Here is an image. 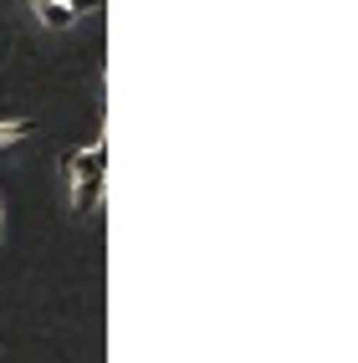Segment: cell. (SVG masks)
Returning a JSON list of instances; mask_svg holds the SVG:
<instances>
[{
    "label": "cell",
    "mask_w": 358,
    "mask_h": 363,
    "mask_svg": "<svg viewBox=\"0 0 358 363\" xmlns=\"http://www.w3.org/2000/svg\"><path fill=\"white\" fill-rule=\"evenodd\" d=\"M62 174L67 179H108V143H87L82 154H67L62 159Z\"/></svg>",
    "instance_id": "obj_1"
},
{
    "label": "cell",
    "mask_w": 358,
    "mask_h": 363,
    "mask_svg": "<svg viewBox=\"0 0 358 363\" xmlns=\"http://www.w3.org/2000/svg\"><path fill=\"white\" fill-rule=\"evenodd\" d=\"M67 200H72V215H92L103 200V179H67Z\"/></svg>",
    "instance_id": "obj_2"
},
{
    "label": "cell",
    "mask_w": 358,
    "mask_h": 363,
    "mask_svg": "<svg viewBox=\"0 0 358 363\" xmlns=\"http://www.w3.org/2000/svg\"><path fill=\"white\" fill-rule=\"evenodd\" d=\"M31 133H36V118H6L0 123V149H11V143L31 138Z\"/></svg>",
    "instance_id": "obj_3"
},
{
    "label": "cell",
    "mask_w": 358,
    "mask_h": 363,
    "mask_svg": "<svg viewBox=\"0 0 358 363\" xmlns=\"http://www.w3.org/2000/svg\"><path fill=\"white\" fill-rule=\"evenodd\" d=\"M72 21H77V16H72V11L62 6V0L41 6V26H46V31H72Z\"/></svg>",
    "instance_id": "obj_4"
},
{
    "label": "cell",
    "mask_w": 358,
    "mask_h": 363,
    "mask_svg": "<svg viewBox=\"0 0 358 363\" xmlns=\"http://www.w3.org/2000/svg\"><path fill=\"white\" fill-rule=\"evenodd\" d=\"M62 6H67L72 16H87V11H98V6H103V0H62Z\"/></svg>",
    "instance_id": "obj_5"
},
{
    "label": "cell",
    "mask_w": 358,
    "mask_h": 363,
    "mask_svg": "<svg viewBox=\"0 0 358 363\" xmlns=\"http://www.w3.org/2000/svg\"><path fill=\"white\" fill-rule=\"evenodd\" d=\"M31 6H36V11H41V6H52V0H31Z\"/></svg>",
    "instance_id": "obj_6"
}]
</instances>
